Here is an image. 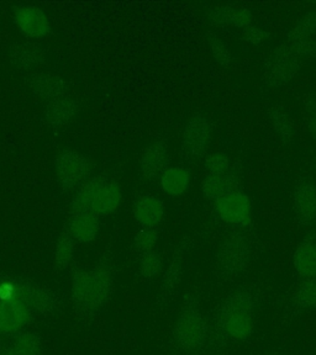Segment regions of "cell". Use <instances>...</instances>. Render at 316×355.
Segmentation results:
<instances>
[{
    "label": "cell",
    "instance_id": "cell-32",
    "mask_svg": "<svg viewBox=\"0 0 316 355\" xmlns=\"http://www.w3.org/2000/svg\"><path fill=\"white\" fill-rule=\"evenodd\" d=\"M182 275H183V264L179 258H176L169 263V266H167L166 272L163 274V280H162L163 288L168 291H173L181 283Z\"/></svg>",
    "mask_w": 316,
    "mask_h": 355
},
{
    "label": "cell",
    "instance_id": "cell-3",
    "mask_svg": "<svg viewBox=\"0 0 316 355\" xmlns=\"http://www.w3.org/2000/svg\"><path fill=\"white\" fill-rule=\"evenodd\" d=\"M122 201V190L109 178H94L85 184L73 202V212L89 211L97 216L109 215Z\"/></svg>",
    "mask_w": 316,
    "mask_h": 355
},
{
    "label": "cell",
    "instance_id": "cell-22",
    "mask_svg": "<svg viewBox=\"0 0 316 355\" xmlns=\"http://www.w3.org/2000/svg\"><path fill=\"white\" fill-rule=\"evenodd\" d=\"M165 261L160 252L156 250L144 252L140 255L139 270L144 279H155L163 272Z\"/></svg>",
    "mask_w": 316,
    "mask_h": 355
},
{
    "label": "cell",
    "instance_id": "cell-10",
    "mask_svg": "<svg viewBox=\"0 0 316 355\" xmlns=\"http://www.w3.org/2000/svg\"><path fill=\"white\" fill-rule=\"evenodd\" d=\"M168 164L169 157L165 142L150 144L140 158V175L144 180H155L169 168Z\"/></svg>",
    "mask_w": 316,
    "mask_h": 355
},
{
    "label": "cell",
    "instance_id": "cell-29",
    "mask_svg": "<svg viewBox=\"0 0 316 355\" xmlns=\"http://www.w3.org/2000/svg\"><path fill=\"white\" fill-rule=\"evenodd\" d=\"M71 232L62 233L56 247V263L60 268H66L72 261L74 241Z\"/></svg>",
    "mask_w": 316,
    "mask_h": 355
},
{
    "label": "cell",
    "instance_id": "cell-15",
    "mask_svg": "<svg viewBox=\"0 0 316 355\" xmlns=\"http://www.w3.org/2000/svg\"><path fill=\"white\" fill-rule=\"evenodd\" d=\"M208 20L211 25L217 28H244L252 25L253 14L247 8H235L231 6H222L215 8L208 14Z\"/></svg>",
    "mask_w": 316,
    "mask_h": 355
},
{
    "label": "cell",
    "instance_id": "cell-33",
    "mask_svg": "<svg viewBox=\"0 0 316 355\" xmlns=\"http://www.w3.org/2000/svg\"><path fill=\"white\" fill-rule=\"evenodd\" d=\"M11 58L17 66L28 67L39 61L40 55L33 46H17L11 52Z\"/></svg>",
    "mask_w": 316,
    "mask_h": 355
},
{
    "label": "cell",
    "instance_id": "cell-12",
    "mask_svg": "<svg viewBox=\"0 0 316 355\" xmlns=\"http://www.w3.org/2000/svg\"><path fill=\"white\" fill-rule=\"evenodd\" d=\"M30 309L22 300L0 301V336L19 332L30 320Z\"/></svg>",
    "mask_w": 316,
    "mask_h": 355
},
{
    "label": "cell",
    "instance_id": "cell-16",
    "mask_svg": "<svg viewBox=\"0 0 316 355\" xmlns=\"http://www.w3.org/2000/svg\"><path fill=\"white\" fill-rule=\"evenodd\" d=\"M293 266L300 280L316 279V237L308 236L293 253Z\"/></svg>",
    "mask_w": 316,
    "mask_h": 355
},
{
    "label": "cell",
    "instance_id": "cell-38",
    "mask_svg": "<svg viewBox=\"0 0 316 355\" xmlns=\"http://www.w3.org/2000/svg\"><path fill=\"white\" fill-rule=\"evenodd\" d=\"M0 355H15V353L11 349V347H4L0 349Z\"/></svg>",
    "mask_w": 316,
    "mask_h": 355
},
{
    "label": "cell",
    "instance_id": "cell-26",
    "mask_svg": "<svg viewBox=\"0 0 316 355\" xmlns=\"http://www.w3.org/2000/svg\"><path fill=\"white\" fill-rule=\"evenodd\" d=\"M11 349L15 355H42V342L35 333H22L15 338Z\"/></svg>",
    "mask_w": 316,
    "mask_h": 355
},
{
    "label": "cell",
    "instance_id": "cell-21",
    "mask_svg": "<svg viewBox=\"0 0 316 355\" xmlns=\"http://www.w3.org/2000/svg\"><path fill=\"white\" fill-rule=\"evenodd\" d=\"M90 272L92 283L94 288L95 301L98 307L106 305L110 299L114 288V282L111 272L106 266H98Z\"/></svg>",
    "mask_w": 316,
    "mask_h": 355
},
{
    "label": "cell",
    "instance_id": "cell-27",
    "mask_svg": "<svg viewBox=\"0 0 316 355\" xmlns=\"http://www.w3.org/2000/svg\"><path fill=\"white\" fill-rule=\"evenodd\" d=\"M74 114V105L71 100L56 99L47 110V119L51 125L62 126L71 120Z\"/></svg>",
    "mask_w": 316,
    "mask_h": 355
},
{
    "label": "cell",
    "instance_id": "cell-9",
    "mask_svg": "<svg viewBox=\"0 0 316 355\" xmlns=\"http://www.w3.org/2000/svg\"><path fill=\"white\" fill-rule=\"evenodd\" d=\"M297 221L304 227L316 225V185L310 182H301L294 189L293 195Z\"/></svg>",
    "mask_w": 316,
    "mask_h": 355
},
{
    "label": "cell",
    "instance_id": "cell-36",
    "mask_svg": "<svg viewBox=\"0 0 316 355\" xmlns=\"http://www.w3.org/2000/svg\"><path fill=\"white\" fill-rule=\"evenodd\" d=\"M289 47L293 50L297 55H308V57H316V39L301 40L293 44H288Z\"/></svg>",
    "mask_w": 316,
    "mask_h": 355
},
{
    "label": "cell",
    "instance_id": "cell-1",
    "mask_svg": "<svg viewBox=\"0 0 316 355\" xmlns=\"http://www.w3.org/2000/svg\"><path fill=\"white\" fill-rule=\"evenodd\" d=\"M256 301L249 290H235L222 301L217 328L225 338L246 340L255 331Z\"/></svg>",
    "mask_w": 316,
    "mask_h": 355
},
{
    "label": "cell",
    "instance_id": "cell-39",
    "mask_svg": "<svg viewBox=\"0 0 316 355\" xmlns=\"http://www.w3.org/2000/svg\"><path fill=\"white\" fill-rule=\"evenodd\" d=\"M261 355H277V354H274V353H263V354H261Z\"/></svg>",
    "mask_w": 316,
    "mask_h": 355
},
{
    "label": "cell",
    "instance_id": "cell-31",
    "mask_svg": "<svg viewBox=\"0 0 316 355\" xmlns=\"http://www.w3.org/2000/svg\"><path fill=\"white\" fill-rule=\"evenodd\" d=\"M158 239H160L158 228L141 227L135 236L133 243L140 253H144V252L155 250Z\"/></svg>",
    "mask_w": 316,
    "mask_h": 355
},
{
    "label": "cell",
    "instance_id": "cell-30",
    "mask_svg": "<svg viewBox=\"0 0 316 355\" xmlns=\"http://www.w3.org/2000/svg\"><path fill=\"white\" fill-rule=\"evenodd\" d=\"M208 44L210 47V52L215 61L222 67H228L233 61V55L228 46L222 42V40L217 37L214 33L208 35Z\"/></svg>",
    "mask_w": 316,
    "mask_h": 355
},
{
    "label": "cell",
    "instance_id": "cell-11",
    "mask_svg": "<svg viewBox=\"0 0 316 355\" xmlns=\"http://www.w3.org/2000/svg\"><path fill=\"white\" fill-rule=\"evenodd\" d=\"M133 217L141 227L158 228L166 217L163 200L152 194L140 196L133 204Z\"/></svg>",
    "mask_w": 316,
    "mask_h": 355
},
{
    "label": "cell",
    "instance_id": "cell-24",
    "mask_svg": "<svg viewBox=\"0 0 316 355\" xmlns=\"http://www.w3.org/2000/svg\"><path fill=\"white\" fill-rule=\"evenodd\" d=\"M33 87V90L44 99H58L65 89V83L61 78L47 74L36 78Z\"/></svg>",
    "mask_w": 316,
    "mask_h": 355
},
{
    "label": "cell",
    "instance_id": "cell-5",
    "mask_svg": "<svg viewBox=\"0 0 316 355\" xmlns=\"http://www.w3.org/2000/svg\"><path fill=\"white\" fill-rule=\"evenodd\" d=\"M214 212L228 226L246 227L252 220V204L250 198L240 191L214 201Z\"/></svg>",
    "mask_w": 316,
    "mask_h": 355
},
{
    "label": "cell",
    "instance_id": "cell-6",
    "mask_svg": "<svg viewBox=\"0 0 316 355\" xmlns=\"http://www.w3.org/2000/svg\"><path fill=\"white\" fill-rule=\"evenodd\" d=\"M210 125L203 115H194L189 120L182 136V150L192 159L204 155L210 144Z\"/></svg>",
    "mask_w": 316,
    "mask_h": 355
},
{
    "label": "cell",
    "instance_id": "cell-8",
    "mask_svg": "<svg viewBox=\"0 0 316 355\" xmlns=\"http://www.w3.org/2000/svg\"><path fill=\"white\" fill-rule=\"evenodd\" d=\"M57 172L62 185L72 189L88 177L90 164L83 155L76 152H65L58 157Z\"/></svg>",
    "mask_w": 316,
    "mask_h": 355
},
{
    "label": "cell",
    "instance_id": "cell-19",
    "mask_svg": "<svg viewBox=\"0 0 316 355\" xmlns=\"http://www.w3.org/2000/svg\"><path fill=\"white\" fill-rule=\"evenodd\" d=\"M99 216L89 211H76L73 214L69 232L73 239L81 242H90L99 231Z\"/></svg>",
    "mask_w": 316,
    "mask_h": 355
},
{
    "label": "cell",
    "instance_id": "cell-13",
    "mask_svg": "<svg viewBox=\"0 0 316 355\" xmlns=\"http://www.w3.org/2000/svg\"><path fill=\"white\" fill-rule=\"evenodd\" d=\"M201 191L213 202L228 195L244 191V184L231 172L208 174L201 183Z\"/></svg>",
    "mask_w": 316,
    "mask_h": 355
},
{
    "label": "cell",
    "instance_id": "cell-28",
    "mask_svg": "<svg viewBox=\"0 0 316 355\" xmlns=\"http://www.w3.org/2000/svg\"><path fill=\"white\" fill-rule=\"evenodd\" d=\"M271 121L276 132L284 139H290L294 135V125L283 107H274L271 110Z\"/></svg>",
    "mask_w": 316,
    "mask_h": 355
},
{
    "label": "cell",
    "instance_id": "cell-4",
    "mask_svg": "<svg viewBox=\"0 0 316 355\" xmlns=\"http://www.w3.org/2000/svg\"><path fill=\"white\" fill-rule=\"evenodd\" d=\"M250 245L239 231H233L222 241L217 255V266L226 275H238L244 272L250 264Z\"/></svg>",
    "mask_w": 316,
    "mask_h": 355
},
{
    "label": "cell",
    "instance_id": "cell-14",
    "mask_svg": "<svg viewBox=\"0 0 316 355\" xmlns=\"http://www.w3.org/2000/svg\"><path fill=\"white\" fill-rule=\"evenodd\" d=\"M17 299L22 300L30 310L52 312L58 307V299L50 290L31 284H17Z\"/></svg>",
    "mask_w": 316,
    "mask_h": 355
},
{
    "label": "cell",
    "instance_id": "cell-20",
    "mask_svg": "<svg viewBox=\"0 0 316 355\" xmlns=\"http://www.w3.org/2000/svg\"><path fill=\"white\" fill-rule=\"evenodd\" d=\"M161 188L169 196L183 195L190 184V174L182 166H169L160 178Z\"/></svg>",
    "mask_w": 316,
    "mask_h": 355
},
{
    "label": "cell",
    "instance_id": "cell-34",
    "mask_svg": "<svg viewBox=\"0 0 316 355\" xmlns=\"http://www.w3.org/2000/svg\"><path fill=\"white\" fill-rule=\"evenodd\" d=\"M208 174H222L230 172V161L228 155L217 152L208 155L206 159Z\"/></svg>",
    "mask_w": 316,
    "mask_h": 355
},
{
    "label": "cell",
    "instance_id": "cell-35",
    "mask_svg": "<svg viewBox=\"0 0 316 355\" xmlns=\"http://www.w3.org/2000/svg\"><path fill=\"white\" fill-rule=\"evenodd\" d=\"M242 37L247 44L258 46V44H263L269 37V33H267L266 30L257 28L252 24L242 30Z\"/></svg>",
    "mask_w": 316,
    "mask_h": 355
},
{
    "label": "cell",
    "instance_id": "cell-23",
    "mask_svg": "<svg viewBox=\"0 0 316 355\" xmlns=\"http://www.w3.org/2000/svg\"><path fill=\"white\" fill-rule=\"evenodd\" d=\"M316 33V11L306 12L304 17L299 19V21L295 24L294 28H292L287 35L288 44H293L301 40L311 39L315 37Z\"/></svg>",
    "mask_w": 316,
    "mask_h": 355
},
{
    "label": "cell",
    "instance_id": "cell-37",
    "mask_svg": "<svg viewBox=\"0 0 316 355\" xmlns=\"http://www.w3.org/2000/svg\"><path fill=\"white\" fill-rule=\"evenodd\" d=\"M306 110H308V128L316 142V96L314 95H311L310 98L306 100Z\"/></svg>",
    "mask_w": 316,
    "mask_h": 355
},
{
    "label": "cell",
    "instance_id": "cell-2",
    "mask_svg": "<svg viewBox=\"0 0 316 355\" xmlns=\"http://www.w3.org/2000/svg\"><path fill=\"white\" fill-rule=\"evenodd\" d=\"M210 336L209 323L194 304V299L184 300V306L173 328V340L184 353H197L206 347Z\"/></svg>",
    "mask_w": 316,
    "mask_h": 355
},
{
    "label": "cell",
    "instance_id": "cell-17",
    "mask_svg": "<svg viewBox=\"0 0 316 355\" xmlns=\"http://www.w3.org/2000/svg\"><path fill=\"white\" fill-rule=\"evenodd\" d=\"M72 299L76 307L82 312H93L99 309L95 301L90 272H74L72 279Z\"/></svg>",
    "mask_w": 316,
    "mask_h": 355
},
{
    "label": "cell",
    "instance_id": "cell-25",
    "mask_svg": "<svg viewBox=\"0 0 316 355\" xmlns=\"http://www.w3.org/2000/svg\"><path fill=\"white\" fill-rule=\"evenodd\" d=\"M293 301L300 310H316V279L300 280Z\"/></svg>",
    "mask_w": 316,
    "mask_h": 355
},
{
    "label": "cell",
    "instance_id": "cell-7",
    "mask_svg": "<svg viewBox=\"0 0 316 355\" xmlns=\"http://www.w3.org/2000/svg\"><path fill=\"white\" fill-rule=\"evenodd\" d=\"M299 55H295L289 44L278 46L273 57L272 67L269 73V84L272 87H282L289 83L299 72Z\"/></svg>",
    "mask_w": 316,
    "mask_h": 355
},
{
    "label": "cell",
    "instance_id": "cell-18",
    "mask_svg": "<svg viewBox=\"0 0 316 355\" xmlns=\"http://www.w3.org/2000/svg\"><path fill=\"white\" fill-rule=\"evenodd\" d=\"M15 21L17 22L19 28H22L24 33H28L33 37L44 36L50 30L49 21L42 14V11L33 8V6L17 9V14H15Z\"/></svg>",
    "mask_w": 316,
    "mask_h": 355
}]
</instances>
